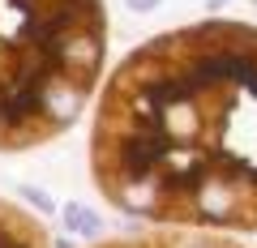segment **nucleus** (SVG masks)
I'll return each mask as SVG.
<instances>
[{
    "label": "nucleus",
    "mask_w": 257,
    "mask_h": 248,
    "mask_svg": "<svg viewBox=\"0 0 257 248\" xmlns=\"http://www.w3.org/2000/svg\"><path fill=\"white\" fill-rule=\"evenodd\" d=\"M86 158L94 193L146 227L257 235V26L138 43L94 94Z\"/></svg>",
    "instance_id": "obj_1"
},
{
    "label": "nucleus",
    "mask_w": 257,
    "mask_h": 248,
    "mask_svg": "<svg viewBox=\"0 0 257 248\" xmlns=\"http://www.w3.org/2000/svg\"><path fill=\"white\" fill-rule=\"evenodd\" d=\"M128 5H133V9H155L159 0H128Z\"/></svg>",
    "instance_id": "obj_5"
},
{
    "label": "nucleus",
    "mask_w": 257,
    "mask_h": 248,
    "mask_svg": "<svg viewBox=\"0 0 257 248\" xmlns=\"http://www.w3.org/2000/svg\"><path fill=\"white\" fill-rule=\"evenodd\" d=\"M103 65V0H0V154L64 137L99 94Z\"/></svg>",
    "instance_id": "obj_2"
},
{
    "label": "nucleus",
    "mask_w": 257,
    "mask_h": 248,
    "mask_svg": "<svg viewBox=\"0 0 257 248\" xmlns=\"http://www.w3.org/2000/svg\"><path fill=\"white\" fill-rule=\"evenodd\" d=\"M90 248H257V235L231 231H184V227H142L128 235H107Z\"/></svg>",
    "instance_id": "obj_3"
},
{
    "label": "nucleus",
    "mask_w": 257,
    "mask_h": 248,
    "mask_svg": "<svg viewBox=\"0 0 257 248\" xmlns=\"http://www.w3.org/2000/svg\"><path fill=\"white\" fill-rule=\"evenodd\" d=\"M0 248H52V239L26 205L0 197Z\"/></svg>",
    "instance_id": "obj_4"
}]
</instances>
